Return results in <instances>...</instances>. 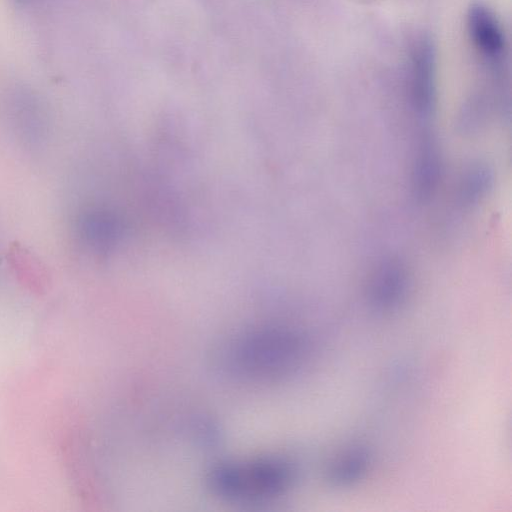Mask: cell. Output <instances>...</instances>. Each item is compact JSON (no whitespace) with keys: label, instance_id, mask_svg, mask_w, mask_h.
I'll return each mask as SVG.
<instances>
[{"label":"cell","instance_id":"2","mask_svg":"<svg viewBox=\"0 0 512 512\" xmlns=\"http://www.w3.org/2000/svg\"><path fill=\"white\" fill-rule=\"evenodd\" d=\"M294 480L293 464L279 456L222 461L206 476L212 494L237 502H262L280 497L292 487Z\"/></svg>","mask_w":512,"mask_h":512},{"label":"cell","instance_id":"1","mask_svg":"<svg viewBox=\"0 0 512 512\" xmlns=\"http://www.w3.org/2000/svg\"><path fill=\"white\" fill-rule=\"evenodd\" d=\"M220 367L247 384H273L295 376L305 365L306 337L282 325H261L237 333L219 351Z\"/></svg>","mask_w":512,"mask_h":512},{"label":"cell","instance_id":"9","mask_svg":"<svg viewBox=\"0 0 512 512\" xmlns=\"http://www.w3.org/2000/svg\"><path fill=\"white\" fill-rule=\"evenodd\" d=\"M492 175L485 166L472 167L464 176L461 185V197L467 204L479 201L487 193Z\"/></svg>","mask_w":512,"mask_h":512},{"label":"cell","instance_id":"10","mask_svg":"<svg viewBox=\"0 0 512 512\" xmlns=\"http://www.w3.org/2000/svg\"><path fill=\"white\" fill-rule=\"evenodd\" d=\"M14 1L19 7H29L35 3H38L40 0H14Z\"/></svg>","mask_w":512,"mask_h":512},{"label":"cell","instance_id":"7","mask_svg":"<svg viewBox=\"0 0 512 512\" xmlns=\"http://www.w3.org/2000/svg\"><path fill=\"white\" fill-rule=\"evenodd\" d=\"M371 465L369 451L352 446L339 454L327 471L328 483L335 488H349L365 478Z\"/></svg>","mask_w":512,"mask_h":512},{"label":"cell","instance_id":"5","mask_svg":"<svg viewBox=\"0 0 512 512\" xmlns=\"http://www.w3.org/2000/svg\"><path fill=\"white\" fill-rule=\"evenodd\" d=\"M9 109L23 139L32 145L43 140L47 131L46 115L35 95L23 88L14 90L9 98Z\"/></svg>","mask_w":512,"mask_h":512},{"label":"cell","instance_id":"6","mask_svg":"<svg viewBox=\"0 0 512 512\" xmlns=\"http://www.w3.org/2000/svg\"><path fill=\"white\" fill-rule=\"evenodd\" d=\"M468 31L474 45L486 56L496 57L504 49V36L492 11L481 3L468 11Z\"/></svg>","mask_w":512,"mask_h":512},{"label":"cell","instance_id":"3","mask_svg":"<svg viewBox=\"0 0 512 512\" xmlns=\"http://www.w3.org/2000/svg\"><path fill=\"white\" fill-rule=\"evenodd\" d=\"M410 280L405 266L397 260L380 264L370 277L368 299L380 311L397 309L406 299Z\"/></svg>","mask_w":512,"mask_h":512},{"label":"cell","instance_id":"4","mask_svg":"<svg viewBox=\"0 0 512 512\" xmlns=\"http://www.w3.org/2000/svg\"><path fill=\"white\" fill-rule=\"evenodd\" d=\"M434 55L431 43L421 39L413 47L411 98L414 109L429 115L434 102Z\"/></svg>","mask_w":512,"mask_h":512},{"label":"cell","instance_id":"8","mask_svg":"<svg viewBox=\"0 0 512 512\" xmlns=\"http://www.w3.org/2000/svg\"><path fill=\"white\" fill-rule=\"evenodd\" d=\"M439 155L429 138L420 144L413 169V190L419 200H425L433 193L439 178Z\"/></svg>","mask_w":512,"mask_h":512}]
</instances>
